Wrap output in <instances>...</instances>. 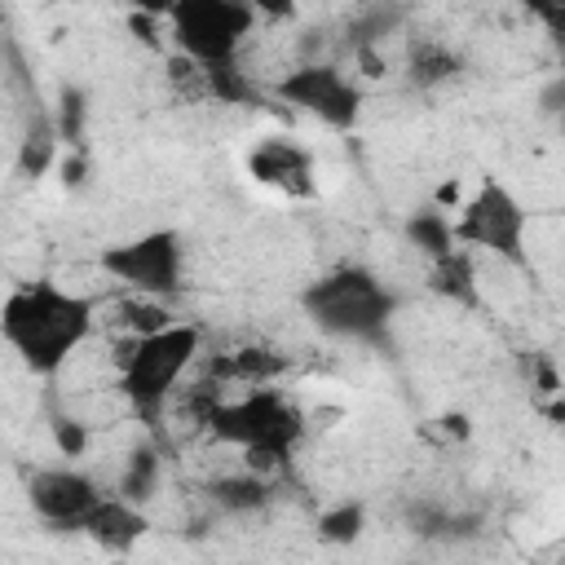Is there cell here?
<instances>
[{"instance_id":"obj_1","label":"cell","mask_w":565,"mask_h":565,"mask_svg":"<svg viewBox=\"0 0 565 565\" xmlns=\"http://www.w3.org/2000/svg\"><path fill=\"white\" fill-rule=\"evenodd\" d=\"M97 322V300L57 287L53 278L22 282L4 296L0 309V331L4 344L18 353V362L31 375H57L93 335Z\"/></svg>"},{"instance_id":"obj_2","label":"cell","mask_w":565,"mask_h":565,"mask_svg":"<svg viewBox=\"0 0 565 565\" xmlns=\"http://www.w3.org/2000/svg\"><path fill=\"white\" fill-rule=\"evenodd\" d=\"M300 309L331 340L388 344L397 296L366 265H340L300 291Z\"/></svg>"},{"instance_id":"obj_3","label":"cell","mask_w":565,"mask_h":565,"mask_svg":"<svg viewBox=\"0 0 565 565\" xmlns=\"http://www.w3.org/2000/svg\"><path fill=\"white\" fill-rule=\"evenodd\" d=\"M194 358H199V327H190V322H168L159 331H137L119 349V358H115L119 393L146 428H159V419L172 402V388L181 384V375L190 371Z\"/></svg>"},{"instance_id":"obj_4","label":"cell","mask_w":565,"mask_h":565,"mask_svg":"<svg viewBox=\"0 0 565 565\" xmlns=\"http://www.w3.org/2000/svg\"><path fill=\"white\" fill-rule=\"evenodd\" d=\"M455 243L468 252H490L512 269H530V207L512 185L486 177L455 207Z\"/></svg>"},{"instance_id":"obj_5","label":"cell","mask_w":565,"mask_h":565,"mask_svg":"<svg viewBox=\"0 0 565 565\" xmlns=\"http://www.w3.org/2000/svg\"><path fill=\"white\" fill-rule=\"evenodd\" d=\"M207 424L221 441L243 446L252 459H287L305 437V415L291 397L274 388H252L238 402H221L207 411Z\"/></svg>"},{"instance_id":"obj_6","label":"cell","mask_w":565,"mask_h":565,"mask_svg":"<svg viewBox=\"0 0 565 565\" xmlns=\"http://www.w3.org/2000/svg\"><path fill=\"white\" fill-rule=\"evenodd\" d=\"M172 40L177 49L199 66V71H216V66H234L243 35L256 22L252 4L238 0H181L172 13Z\"/></svg>"},{"instance_id":"obj_7","label":"cell","mask_w":565,"mask_h":565,"mask_svg":"<svg viewBox=\"0 0 565 565\" xmlns=\"http://www.w3.org/2000/svg\"><path fill=\"white\" fill-rule=\"evenodd\" d=\"M97 265L119 278L124 287L150 296V300H168L185 287V238L181 230H146L128 243H115L97 256Z\"/></svg>"},{"instance_id":"obj_8","label":"cell","mask_w":565,"mask_h":565,"mask_svg":"<svg viewBox=\"0 0 565 565\" xmlns=\"http://www.w3.org/2000/svg\"><path fill=\"white\" fill-rule=\"evenodd\" d=\"M278 97L313 119H322L327 128H353L362 115V88L340 71V66H296L291 75L278 79Z\"/></svg>"},{"instance_id":"obj_9","label":"cell","mask_w":565,"mask_h":565,"mask_svg":"<svg viewBox=\"0 0 565 565\" xmlns=\"http://www.w3.org/2000/svg\"><path fill=\"white\" fill-rule=\"evenodd\" d=\"M26 499H31L35 516L44 525H53V530H79L84 534L88 516L97 512V503L106 494L79 468H35L26 477Z\"/></svg>"},{"instance_id":"obj_10","label":"cell","mask_w":565,"mask_h":565,"mask_svg":"<svg viewBox=\"0 0 565 565\" xmlns=\"http://www.w3.org/2000/svg\"><path fill=\"white\" fill-rule=\"evenodd\" d=\"M247 172L269 185V190H282V194H313V154L296 141H282V137H269L260 141L252 154H247Z\"/></svg>"},{"instance_id":"obj_11","label":"cell","mask_w":565,"mask_h":565,"mask_svg":"<svg viewBox=\"0 0 565 565\" xmlns=\"http://www.w3.org/2000/svg\"><path fill=\"white\" fill-rule=\"evenodd\" d=\"M146 530H150V516L141 512V503H132V499H124V494H106V499L97 503V512L88 516V525H84V534H88L102 552H115V556L132 552V547L146 539Z\"/></svg>"},{"instance_id":"obj_12","label":"cell","mask_w":565,"mask_h":565,"mask_svg":"<svg viewBox=\"0 0 565 565\" xmlns=\"http://www.w3.org/2000/svg\"><path fill=\"white\" fill-rule=\"evenodd\" d=\"M428 287L459 305V309H477L481 305V287H477V265H472V252L468 247H455L450 256L441 260H428Z\"/></svg>"},{"instance_id":"obj_13","label":"cell","mask_w":565,"mask_h":565,"mask_svg":"<svg viewBox=\"0 0 565 565\" xmlns=\"http://www.w3.org/2000/svg\"><path fill=\"white\" fill-rule=\"evenodd\" d=\"M402 234H406V243H411L424 260H441V256H450V252L459 247V243H455V216L441 212L437 203L415 207V212L406 216Z\"/></svg>"},{"instance_id":"obj_14","label":"cell","mask_w":565,"mask_h":565,"mask_svg":"<svg viewBox=\"0 0 565 565\" xmlns=\"http://www.w3.org/2000/svg\"><path fill=\"white\" fill-rule=\"evenodd\" d=\"M362 530H366V503L362 499H340V503L318 512V539L322 543L344 547V543H358Z\"/></svg>"},{"instance_id":"obj_15","label":"cell","mask_w":565,"mask_h":565,"mask_svg":"<svg viewBox=\"0 0 565 565\" xmlns=\"http://www.w3.org/2000/svg\"><path fill=\"white\" fill-rule=\"evenodd\" d=\"M463 71V62L455 57V49L437 44V40H424L411 49V79L415 84H441V79H455Z\"/></svg>"},{"instance_id":"obj_16","label":"cell","mask_w":565,"mask_h":565,"mask_svg":"<svg viewBox=\"0 0 565 565\" xmlns=\"http://www.w3.org/2000/svg\"><path fill=\"white\" fill-rule=\"evenodd\" d=\"M154 481H159V455H154L150 446H137V450L128 455L124 477H119V494L132 499V503H141V499L154 494Z\"/></svg>"},{"instance_id":"obj_17","label":"cell","mask_w":565,"mask_h":565,"mask_svg":"<svg viewBox=\"0 0 565 565\" xmlns=\"http://www.w3.org/2000/svg\"><path fill=\"white\" fill-rule=\"evenodd\" d=\"M207 79V93L216 102H230V106H260V93L252 88V79L238 71V66H216V71H203Z\"/></svg>"},{"instance_id":"obj_18","label":"cell","mask_w":565,"mask_h":565,"mask_svg":"<svg viewBox=\"0 0 565 565\" xmlns=\"http://www.w3.org/2000/svg\"><path fill=\"white\" fill-rule=\"evenodd\" d=\"M212 494H216L221 508H234L238 512V508H260L269 499V486L256 481V477H221L212 486Z\"/></svg>"},{"instance_id":"obj_19","label":"cell","mask_w":565,"mask_h":565,"mask_svg":"<svg viewBox=\"0 0 565 565\" xmlns=\"http://www.w3.org/2000/svg\"><path fill=\"white\" fill-rule=\"evenodd\" d=\"M282 362L278 358H260V349H243L238 358H234V375H247V380H265V375H274Z\"/></svg>"},{"instance_id":"obj_20","label":"cell","mask_w":565,"mask_h":565,"mask_svg":"<svg viewBox=\"0 0 565 565\" xmlns=\"http://www.w3.org/2000/svg\"><path fill=\"white\" fill-rule=\"evenodd\" d=\"M53 437H57V450L62 455H84V446H88V433H84V424H75V419H57L53 424Z\"/></svg>"},{"instance_id":"obj_21","label":"cell","mask_w":565,"mask_h":565,"mask_svg":"<svg viewBox=\"0 0 565 565\" xmlns=\"http://www.w3.org/2000/svg\"><path fill=\"white\" fill-rule=\"evenodd\" d=\"M561 128H565V110H561Z\"/></svg>"}]
</instances>
